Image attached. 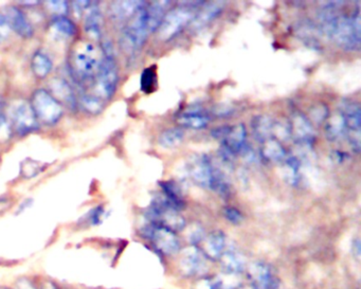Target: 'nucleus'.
I'll use <instances>...</instances> for the list:
<instances>
[{"label": "nucleus", "instance_id": "obj_9", "mask_svg": "<svg viewBox=\"0 0 361 289\" xmlns=\"http://www.w3.org/2000/svg\"><path fill=\"white\" fill-rule=\"evenodd\" d=\"M31 106L36 118L46 124H55L63 116L61 103L46 89H38L33 94Z\"/></svg>", "mask_w": 361, "mask_h": 289}, {"label": "nucleus", "instance_id": "obj_20", "mask_svg": "<svg viewBox=\"0 0 361 289\" xmlns=\"http://www.w3.org/2000/svg\"><path fill=\"white\" fill-rule=\"evenodd\" d=\"M49 85L51 88L50 94L54 96L59 103L63 102L66 105L71 106V108H75L77 101H75V92L65 80L54 77V79L51 80Z\"/></svg>", "mask_w": 361, "mask_h": 289}, {"label": "nucleus", "instance_id": "obj_31", "mask_svg": "<svg viewBox=\"0 0 361 289\" xmlns=\"http://www.w3.org/2000/svg\"><path fill=\"white\" fill-rule=\"evenodd\" d=\"M160 188L163 194L172 204L175 206L177 210L184 208V198H182V188L173 180H164L159 182Z\"/></svg>", "mask_w": 361, "mask_h": 289}, {"label": "nucleus", "instance_id": "obj_29", "mask_svg": "<svg viewBox=\"0 0 361 289\" xmlns=\"http://www.w3.org/2000/svg\"><path fill=\"white\" fill-rule=\"evenodd\" d=\"M260 155L268 163H282L286 158V151L277 139L272 138L262 143Z\"/></svg>", "mask_w": 361, "mask_h": 289}, {"label": "nucleus", "instance_id": "obj_28", "mask_svg": "<svg viewBox=\"0 0 361 289\" xmlns=\"http://www.w3.org/2000/svg\"><path fill=\"white\" fill-rule=\"evenodd\" d=\"M241 282L237 280V274H226L225 276L200 281L196 289H237Z\"/></svg>", "mask_w": 361, "mask_h": 289}, {"label": "nucleus", "instance_id": "obj_2", "mask_svg": "<svg viewBox=\"0 0 361 289\" xmlns=\"http://www.w3.org/2000/svg\"><path fill=\"white\" fill-rule=\"evenodd\" d=\"M103 59V48L89 40H79L69 54V68L75 79L85 81L96 77Z\"/></svg>", "mask_w": 361, "mask_h": 289}, {"label": "nucleus", "instance_id": "obj_39", "mask_svg": "<svg viewBox=\"0 0 361 289\" xmlns=\"http://www.w3.org/2000/svg\"><path fill=\"white\" fill-rule=\"evenodd\" d=\"M276 137L277 140L288 141L293 137L291 135V126L289 123L274 121V128H272V138Z\"/></svg>", "mask_w": 361, "mask_h": 289}, {"label": "nucleus", "instance_id": "obj_1", "mask_svg": "<svg viewBox=\"0 0 361 289\" xmlns=\"http://www.w3.org/2000/svg\"><path fill=\"white\" fill-rule=\"evenodd\" d=\"M188 173L198 186L219 193L221 198L230 195V184L226 174L209 156H195L188 163Z\"/></svg>", "mask_w": 361, "mask_h": 289}, {"label": "nucleus", "instance_id": "obj_7", "mask_svg": "<svg viewBox=\"0 0 361 289\" xmlns=\"http://www.w3.org/2000/svg\"><path fill=\"white\" fill-rule=\"evenodd\" d=\"M147 6V5H145ZM145 7L134 15L128 26L125 27L120 38V46L127 54H135L147 42L149 31L147 26Z\"/></svg>", "mask_w": 361, "mask_h": 289}, {"label": "nucleus", "instance_id": "obj_15", "mask_svg": "<svg viewBox=\"0 0 361 289\" xmlns=\"http://www.w3.org/2000/svg\"><path fill=\"white\" fill-rule=\"evenodd\" d=\"M3 14L7 17L8 24H9L11 31H14L16 34L22 36V38H32L34 31H33L32 24H30L24 12L20 11L18 8L9 7Z\"/></svg>", "mask_w": 361, "mask_h": 289}, {"label": "nucleus", "instance_id": "obj_24", "mask_svg": "<svg viewBox=\"0 0 361 289\" xmlns=\"http://www.w3.org/2000/svg\"><path fill=\"white\" fill-rule=\"evenodd\" d=\"M223 7H225L223 1H213V3L205 6L198 13L195 14L194 18L191 22L193 28L200 29L209 22H212L215 17H217L221 13Z\"/></svg>", "mask_w": 361, "mask_h": 289}, {"label": "nucleus", "instance_id": "obj_22", "mask_svg": "<svg viewBox=\"0 0 361 289\" xmlns=\"http://www.w3.org/2000/svg\"><path fill=\"white\" fill-rule=\"evenodd\" d=\"M210 122L208 114L204 112L202 108H192L188 112H184L178 118V123L186 128L192 130H202Z\"/></svg>", "mask_w": 361, "mask_h": 289}, {"label": "nucleus", "instance_id": "obj_48", "mask_svg": "<svg viewBox=\"0 0 361 289\" xmlns=\"http://www.w3.org/2000/svg\"><path fill=\"white\" fill-rule=\"evenodd\" d=\"M229 128V125H223V126L216 127V128H214V130L212 131L211 135H212L213 138L217 139V140L219 141H223L226 135H227Z\"/></svg>", "mask_w": 361, "mask_h": 289}, {"label": "nucleus", "instance_id": "obj_4", "mask_svg": "<svg viewBox=\"0 0 361 289\" xmlns=\"http://www.w3.org/2000/svg\"><path fill=\"white\" fill-rule=\"evenodd\" d=\"M145 215L147 223H155L175 233L186 227V219L179 214V210L162 193L153 198Z\"/></svg>", "mask_w": 361, "mask_h": 289}, {"label": "nucleus", "instance_id": "obj_5", "mask_svg": "<svg viewBox=\"0 0 361 289\" xmlns=\"http://www.w3.org/2000/svg\"><path fill=\"white\" fill-rule=\"evenodd\" d=\"M104 59L94 77V96L105 102L112 99L119 83V71L110 50L103 49Z\"/></svg>", "mask_w": 361, "mask_h": 289}, {"label": "nucleus", "instance_id": "obj_10", "mask_svg": "<svg viewBox=\"0 0 361 289\" xmlns=\"http://www.w3.org/2000/svg\"><path fill=\"white\" fill-rule=\"evenodd\" d=\"M9 118L11 121L12 130L15 131L20 136L30 134L38 128L36 118L32 106L28 102L16 101L9 110Z\"/></svg>", "mask_w": 361, "mask_h": 289}, {"label": "nucleus", "instance_id": "obj_43", "mask_svg": "<svg viewBox=\"0 0 361 289\" xmlns=\"http://www.w3.org/2000/svg\"><path fill=\"white\" fill-rule=\"evenodd\" d=\"M223 215L228 221L233 223V225H239L243 221V214L237 210V208H233V207H227L223 210Z\"/></svg>", "mask_w": 361, "mask_h": 289}, {"label": "nucleus", "instance_id": "obj_46", "mask_svg": "<svg viewBox=\"0 0 361 289\" xmlns=\"http://www.w3.org/2000/svg\"><path fill=\"white\" fill-rule=\"evenodd\" d=\"M91 5V1H73V9H75V15H77L78 17H81V16L85 13L86 10Z\"/></svg>", "mask_w": 361, "mask_h": 289}, {"label": "nucleus", "instance_id": "obj_30", "mask_svg": "<svg viewBox=\"0 0 361 289\" xmlns=\"http://www.w3.org/2000/svg\"><path fill=\"white\" fill-rule=\"evenodd\" d=\"M301 160L297 156L285 158L283 178L287 184L295 186L300 184Z\"/></svg>", "mask_w": 361, "mask_h": 289}, {"label": "nucleus", "instance_id": "obj_42", "mask_svg": "<svg viewBox=\"0 0 361 289\" xmlns=\"http://www.w3.org/2000/svg\"><path fill=\"white\" fill-rule=\"evenodd\" d=\"M188 239L191 243V246H196V244L200 243V242L206 239L204 229L200 226L193 227V228L189 231Z\"/></svg>", "mask_w": 361, "mask_h": 289}, {"label": "nucleus", "instance_id": "obj_52", "mask_svg": "<svg viewBox=\"0 0 361 289\" xmlns=\"http://www.w3.org/2000/svg\"><path fill=\"white\" fill-rule=\"evenodd\" d=\"M31 205H32V200H24V202H22V205H20V209H18V210H17V214H18V213L24 212V209H26V206L28 207V208H29V207H30Z\"/></svg>", "mask_w": 361, "mask_h": 289}, {"label": "nucleus", "instance_id": "obj_3", "mask_svg": "<svg viewBox=\"0 0 361 289\" xmlns=\"http://www.w3.org/2000/svg\"><path fill=\"white\" fill-rule=\"evenodd\" d=\"M338 47L346 51L358 50L361 43L360 9L351 16L339 14L328 36Z\"/></svg>", "mask_w": 361, "mask_h": 289}, {"label": "nucleus", "instance_id": "obj_25", "mask_svg": "<svg viewBox=\"0 0 361 289\" xmlns=\"http://www.w3.org/2000/svg\"><path fill=\"white\" fill-rule=\"evenodd\" d=\"M346 119L341 112H335L326 119L325 138L331 142L339 140L346 135Z\"/></svg>", "mask_w": 361, "mask_h": 289}, {"label": "nucleus", "instance_id": "obj_49", "mask_svg": "<svg viewBox=\"0 0 361 289\" xmlns=\"http://www.w3.org/2000/svg\"><path fill=\"white\" fill-rule=\"evenodd\" d=\"M331 158L333 159L334 163L342 165L348 159V155L346 153H344V151H334L331 154Z\"/></svg>", "mask_w": 361, "mask_h": 289}, {"label": "nucleus", "instance_id": "obj_12", "mask_svg": "<svg viewBox=\"0 0 361 289\" xmlns=\"http://www.w3.org/2000/svg\"><path fill=\"white\" fill-rule=\"evenodd\" d=\"M208 258L197 246H189L182 252L179 268L186 276H202L208 270Z\"/></svg>", "mask_w": 361, "mask_h": 289}, {"label": "nucleus", "instance_id": "obj_45", "mask_svg": "<svg viewBox=\"0 0 361 289\" xmlns=\"http://www.w3.org/2000/svg\"><path fill=\"white\" fill-rule=\"evenodd\" d=\"M11 34V28L8 24L7 17L5 14L0 13V42L7 40Z\"/></svg>", "mask_w": 361, "mask_h": 289}, {"label": "nucleus", "instance_id": "obj_38", "mask_svg": "<svg viewBox=\"0 0 361 289\" xmlns=\"http://www.w3.org/2000/svg\"><path fill=\"white\" fill-rule=\"evenodd\" d=\"M43 170H45V167L42 163L31 159H27L26 161L22 163V165H20L22 175L24 176V178H28V179L29 178L34 177V176L38 175V174L42 173Z\"/></svg>", "mask_w": 361, "mask_h": 289}, {"label": "nucleus", "instance_id": "obj_32", "mask_svg": "<svg viewBox=\"0 0 361 289\" xmlns=\"http://www.w3.org/2000/svg\"><path fill=\"white\" fill-rule=\"evenodd\" d=\"M52 61L46 53L38 51L36 54L33 55L32 71L38 79H45L48 77L49 73L52 71Z\"/></svg>", "mask_w": 361, "mask_h": 289}, {"label": "nucleus", "instance_id": "obj_19", "mask_svg": "<svg viewBox=\"0 0 361 289\" xmlns=\"http://www.w3.org/2000/svg\"><path fill=\"white\" fill-rule=\"evenodd\" d=\"M50 32L54 40L65 42L77 36L78 28L73 20L65 16H59L51 22Z\"/></svg>", "mask_w": 361, "mask_h": 289}, {"label": "nucleus", "instance_id": "obj_26", "mask_svg": "<svg viewBox=\"0 0 361 289\" xmlns=\"http://www.w3.org/2000/svg\"><path fill=\"white\" fill-rule=\"evenodd\" d=\"M145 5V1H115L110 7V15L115 20H125L134 16Z\"/></svg>", "mask_w": 361, "mask_h": 289}, {"label": "nucleus", "instance_id": "obj_18", "mask_svg": "<svg viewBox=\"0 0 361 289\" xmlns=\"http://www.w3.org/2000/svg\"><path fill=\"white\" fill-rule=\"evenodd\" d=\"M171 1H154L149 5L145 6V18H147V26L149 34H153L158 30L164 16L170 9Z\"/></svg>", "mask_w": 361, "mask_h": 289}, {"label": "nucleus", "instance_id": "obj_17", "mask_svg": "<svg viewBox=\"0 0 361 289\" xmlns=\"http://www.w3.org/2000/svg\"><path fill=\"white\" fill-rule=\"evenodd\" d=\"M85 20H84V30L86 34L91 40H98L101 38L102 31H103V15L98 9V6L92 3L85 13Z\"/></svg>", "mask_w": 361, "mask_h": 289}, {"label": "nucleus", "instance_id": "obj_27", "mask_svg": "<svg viewBox=\"0 0 361 289\" xmlns=\"http://www.w3.org/2000/svg\"><path fill=\"white\" fill-rule=\"evenodd\" d=\"M226 250V235L217 230L209 235L206 239L204 253L211 260H219Z\"/></svg>", "mask_w": 361, "mask_h": 289}, {"label": "nucleus", "instance_id": "obj_35", "mask_svg": "<svg viewBox=\"0 0 361 289\" xmlns=\"http://www.w3.org/2000/svg\"><path fill=\"white\" fill-rule=\"evenodd\" d=\"M12 125L9 114L6 110L5 103L0 101V142H6L12 136Z\"/></svg>", "mask_w": 361, "mask_h": 289}, {"label": "nucleus", "instance_id": "obj_40", "mask_svg": "<svg viewBox=\"0 0 361 289\" xmlns=\"http://www.w3.org/2000/svg\"><path fill=\"white\" fill-rule=\"evenodd\" d=\"M309 116H311V119H309L311 122L316 123V124H321L330 116L328 114V108L325 104H316L315 106H313L309 110Z\"/></svg>", "mask_w": 361, "mask_h": 289}, {"label": "nucleus", "instance_id": "obj_44", "mask_svg": "<svg viewBox=\"0 0 361 289\" xmlns=\"http://www.w3.org/2000/svg\"><path fill=\"white\" fill-rule=\"evenodd\" d=\"M14 289H38V282L30 278H20L16 281Z\"/></svg>", "mask_w": 361, "mask_h": 289}, {"label": "nucleus", "instance_id": "obj_51", "mask_svg": "<svg viewBox=\"0 0 361 289\" xmlns=\"http://www.w3.org/2000/svg\"><path fill=\"white\" fill-rule=\"evenodd\" d=\"M352 250L353 254L356 256L357 260H359V258H360V241H359V239H356L353 242Z\"/></svg>", "mask_w": 361, "mask_h": 289}, {"label": "nucleus", "instance_id": "obj_8", "mask_svg": "<svg viewBox=\"0 0 361 289\" xmlns=\"http://www.w3.org/2000/svg\"><path fill=\"white\" fill-rule=\"evenodd\" d=\"M141 235L152 242L154 247L165 254L173 255L180 250V242L175 232L155 223H147L141 228Z\"/></svg>", "mask_w": 361, "mask_h": 289}, {"label": "nucleus", "instance_id": "obj_11", "mask_svg": "<svg viewBox=\"0 0 361 289\" xmlns=\"http://www.w3.org/2000/svg\"><path fill=\"white\" fill-rule=\"evenodd\" d=\"M340 112L344 114L346 119V135L348 138L350 147H352L355 154L360 153V138H361V110L358 103L355 102L344 101L341 104Z\"/></svg>", "mask_w": 361, "mask_h": 289}, {"label": "nucleus", "instance_id": "obj_13", "mask_svg": "<svg viewBox=\"0 0 361 289\" xmlns=\"http://www.w3.org/2000/svg\"><path fill=\"white\" fill-rule=\"evenodd\" d=\"M248 276L253 289H280V280L270 264L256 262L250 266Z\"/></svg>", "mask_w": 361, "mask_h": 289}, {"label": "nucleus", "instance_id": "obj_23", "mask_svg": "<svg viewBox=\"0 0 361 289\" xmlns=\"http://www.w3.org/2000/svg\"><path fill=\"white\" fill-rule=\"evenodd\" d=\"M274 123V120L265 114L254 117L250 125L256 140L260 143H264L272 139Z\"/></svg>", "mask_w": 361, "mask_h": 289}, {"label": "nucleus", "instance_id": "obj_34", "mask_svg": "<svg viewBox=\"0 0 361 289\" xmlns=\"http://www.w3.org/2000/svg\"><path fill=\"white\" fill-rule=\"evenodd\" d=\"M106 217L105 208L103 206H98L91 209L87 214L84 215L81 219V223L84 227L100 226Z\"/></svg>", "mask_w": 361, "mask_h": 289}, {"label": "nucleus", "instance_id": "obj_53", "mask_svg": "<svg viewBox=\"0 0 361 289\" xmlns=\"http://www.w3.org/2000/svg\"><path fill=\"white\" fill-rule=\"evenodd\" d=\"M8 202H9V200L7 198L0 196V210H3V208L7 207Z\"/></svg>", "mask_w": 361, "mask_h": 289}, {"label": "nucleus", "instance_id": "obj_41", "mask_svg": "<svg viewBox=\"0 0 361 289\" xmlns=\"http://www.w3.org/2000/svg\"><path fill=\"white\" fill-rule=\"evenodd\" d=\"M45 5H46L47 9H48L51 13L57 14V17L66 15V14L68 13V3L65 1V0H52V1H46Z\"/></svg>", "mask_w": 361, "mask_h": 289}, {"label": "nucleus", "instance_id": "obj_47", "mask_svg": "<svg viewBox=\"0 0 361 289\" xmlns=\"http://www.w3.org/2000/svg\"><path fill=\"white\" fill-rule=\"evenodd\" d=\"M235 110L233 106L227 105V104H219L214 108V114L219 117H228L233 114Z\"/></svg>", "mask_w": 361, "mask_h": 289}, {"label": "nucleus", "instance_id": "obj_16", "mask_svg": "<svg viewBox=\"0 0 361 289\" xmlns=\"http://www.w3.org/2000/svg\"><path fill=\"white\" fill-rule=\"evenodd\" d=\"M246 138H247V130L245 124L239 123L235 126H230L227 135L221 141V147H225L233 155H237L245 147Z\"/></svg>", "mask_w": 361, "mask_h": 289}, {"label": "nucleus", "instance_id": "obj_54", "mask_svg": "<svg viewBox=\"0 0 361 289\" xmlns=\"http://www.w3.org/2000/svg\"><path fill=\"white\" fill-rule=\"evenodd\" d=\"M0 289H14L13 287L9 286H0Z\"/></svg>", "mask_w": 361, "mask_h": 289}, {"label": "nucleus", "instance_id": "obj_50", "mask_svg": "<svg viewBox=\"0 0 361 289\" xmlns=\"http://www.w3.org/2000/svg\"><path fill=\"white\" fill-rule=\"evenodd\" d=\"M38 289H63V287L59 286L54 281L45 279L38 282Z\"/></svg>", "mask_w": 361, "mask_h": 289}, {"label": "nucleus", "instance_id": "obj_33", "mask_svg": "<svg viewBox=\"0 0 361 289\" xmlns=\"http://www.w3.org/2000/svg\"><path fill=\"white\" fill-rule=\"evenodd\" d=\"M184 130L178 128V127H173V128L164 131L158 138V142L163 149H171L177 147L184 141Z\"/></svg>", "mask_w": 361, "mask_h": 289}, {"label": "nucleus", "instance_id": "obj_6", "mask_svg": "<svg viewBox=\"0 0 361 289\" xmlns=\"http://www.w3.org/2000/svg\"><path fill=\"white\" fill-rule=\"evenodd\" d=\"M202 3L204 1H184L182 7L168 12L157 30L160 38L167 42L175 38L184 27L192 22L195 8L200 7Z\"/></svg>", "mask_w": 361, "mask_h": 289}, {"label": "nucleus", "instance_id": "obj_14", "mask_svg": "<svg viewBox=\"0 0 361 289\" xmlns=\"http://www.w3.org/2000/svg\"><path fill=\"white\" fill-rule=\"evenodd\" d=\"M291 135L297 140L299 145H309L311 147L315 140L316 132L314 130L313 123L309 121L305 114L295 112L293 116V122L290 124Z\"/></svg>", "mask_w": 361, "mask_h": 289}, {"label": "nucleus", "instance_id": "obj_21", "mask_svg": "<svg viewBox=\"0 0 361 289\" xmlns=\"http://www.w3.org/2000/svg\"><path fill=\"white\" fill-rule=\"evenodd\" d=\"M221 267L226 274H240L246 268L245 256L237 249L225 250L221 258Z\"/></svg>", "mask_w": 361, "mask_h": 289}, {"label": "nucleus", "instance_id": "obj_36", "mask_svg": "<svg viewBox=\"0 0 361 289\" xmlns=\"http://www.w3.org/2000/svg\"><path fill=\"white\" fill-rule=\"evenodd\" d=\"M156 84H157L156 67L152 66L149 67V68H145L140 77L141 90L145 94H151V92L155 90Z\"/></svg>", "mask_w": 361, "mask_h": 289}, {"label": "nucleus", "instance_id": "obj_37", "mask_svg": "<svg viewBox=\"0 0 361 289\" xmlns=\"http://www.w3.org/2000/svg\"><path fill=\"white\" fill-rule=\"evenodd\" d=\"M81 103L90 114H100L103 110L104 102L94 94H84Z\"/></svg>", "mask_w": 361, "mask_h": 289}]
</instances>
